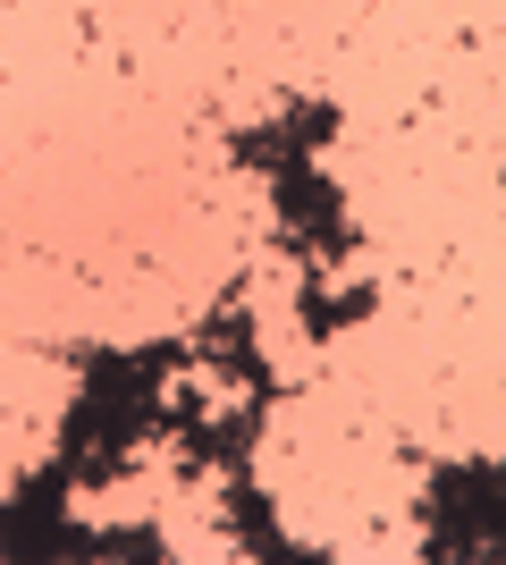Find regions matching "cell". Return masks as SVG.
<instances>
[{
    "label": "cell",
    "instance_id": "cell-4",
    "mask_svg": "<svg viewBox=\"0 0 506 565\" xmlns=\"http://www.w3.org/2000/svg\"><path fill=\"white\" fill-rule=\"evenodd\" d=\"M270 194H279V236H288V254H313V262H346V254H355L346 194H337L313 161L270 169Z\"/></svg>",
    "mask_w": 506,
    "mask_h": 565
},
{
    "label": "cell",
    "instance_id": "cell-7",
    "mask_svg": "<svg viewBox=\"0 0 506 565\" xmlns=\"http://www.w3.org/2000/svg\"><path fill=\"white\" fill-rule=\"evenodd\" d=\"M194 354H203V363H219L228 380H245V388H254V405L279 397V380H270V363H262V347H254V321H245L237 296H228V312H212V321L194 330Z\"/></svg>",
    "mask_w": 506,
    "mask_h": 565
},
{
    "label": "cell",
    "instance_id": "cell-6",
    "mask_svg": "<svg viewBox=\"0 0 506 565\" xmlns=\"http://www.w3.org/2000/svg\"><path fill=\"white\" fill-rule=\"evenodd\" d=\"M219 515H228V532L245 541V557H262V565H279V557H313V565H321V548H295V541H288L279 507L262 498V481H245V465H228V481H219Z\"/></svg>",
    "mask_w": 506,
    "mask_h": 565
},
{
    "label": "cell",
    "instance_id": "cell-9",
    "mask_svg": "<svg viewBox=\"0 0 506 565\" xmlns=\"http://www.w3.org/2000/svg\"><path fill=\"white\" fill-rule=\"evenodd\" d=\"M161 565L169 557V541L152 532V523H110V532H85V565Z\"/></svg>",
    "mask_w": 506,
    "mask_h": 565
},
{
    "label": "cell",
    "instance_id": "cell-1",
    "mask_svg": "<svg viewBox=\"0 0 506 565\" xmlns=\"http://www.w3.org/2000/svg\"><path fill=\"white\" fill-rule=\"evenodd\" d=\"M177 363H186V347H136V354L85 347L76 354L85 397L60 423V465H68L76 490H110V481L136 472V448L161 439V380Z\"/></svg>",
    "mask_w": 506,
    "mask_h": 565
},
{
    "label": "cell",
    "instance_id": "cell-5",
    "mask_svg": "<svg viewBox=\"0 0 506 565\" xmlns=\"http://www.w3.org/2000/svg\"><path fill=\"white\" fill-rule=\"evenodd\" d=\"M337 136V102H295V110H279L270 127H237L228 136V152H237L245 169H288V161H313L321 143Z\"/></svg>",
    "mask_w": 506,
    "mask_h": 565
},
{
    "label": "cell",
    "instance_id": "cell-2",
    "mask_svg": "<svg viewBox=\"0 0 506 565\" xmlns=\"http://www.w3.org/2000/svg\"><path fill=\"white\" fill-rule=\"evenodd\" d=\"M506 541V465H439L422 490V557H498Z\"/></svg>",
    "mask_w": 506,
    "mask_h": 565
},
{
    "label": "cell",
    "instance_id": "cell-8",
    "mask_svg": "<svg viewBox=\"0 0 506 565\" xmlns=\"http://www.w3.org/2000/svg\"><path fill=\"white\" fill-rule=\"evenodd\" d=\"M380 305V296H372V287H321V279H304V338H337V330H355L363 312Z\"/></svg>",
    "mask_w": 506,
    "mask_h": 565
},
{
    "label": "cell",
    "instance_id": "cell-3",
    "mask_svg": "<svg viewBox=\"0 0 506 565\" xmlns=\"http://www.w3.org/2000/svg\"><path fill=\"white\" fill-rule=\"evenodd\" d=\"M68 465L51 456L34 481L0 498V565H43V557H76L85 565V523L68 515Z\"/></svg>",
    "mask_w": 506,
    "mask_h": 565
}]
</instances>
